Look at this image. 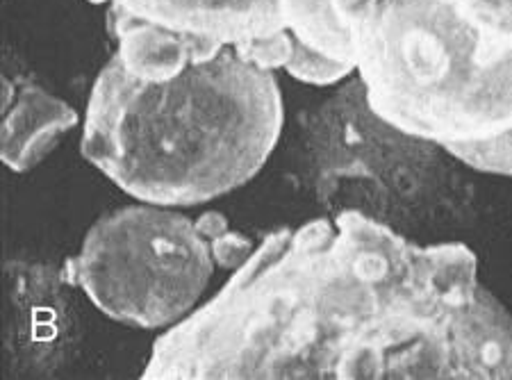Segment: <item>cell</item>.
Segmentation results:
<instances>
[{
    "label": "cell",
    "instance_id": "6da1fadb",
    "mask_svg": "<svg viewBox=\"0 0 512 380\" xmlns=\"http://www.w3.org/2000/svg\"><path fill=\"white\" fill-rule=\"evenodd\" d=\"M142 378L512 380V315L465 244L344 208L264 237L155 340Z\"/></svg>",
    "mask_w": 512,
    "mask_h": 380
},
{
    "label": "cell",
    "instance_id": "7a4b0ae2",
    "mask_svg": "<svg viewBox=\"0 0 512 380\" xmlns=\"http://www.w3.org/2000/svg\"><path fill=\"white\" fill-rule=\"evenodd\" d=\"M283 126L274 71L214 39L158 76H135L112 53L89 92L80 151L135 201L192 208L258 176Z\"/></svg>",
    "mask_w": 512,
    "mask_h": 380
},
{
    "label": "cell",
    "instance_id": "3957f363",
    "mask_svg": "<svg viewBox=\"0 0 512 380\" xmlns=\"http://www.w3.org/2000/svg\"><path fill=\"white\" fill-rule=\"evenodd\" d=\"M355 73L369 110L435 146L512 128V55L487 62L447 0H378L355 28Z\"/></svg>",
    "mask_w": 512,
    "mask_h": 380
},
{
    "label": "cell",
    "instance_id": "277c9868",
    "mask_svg": "<svg viewBox=\"0 0 512 380\" xmlns=\"http://www.w3.org/2000/svg\"><path fill=\"white\" fill-rule=\"evenodd\" d=\"M214 267L198 221L144 203L98 219L69 262V278L117 324L169 330L196 310Z\"/></svg>",
    "mask_w": 512,
    "mask_h": 380
},
{
    "label": "cell",
    "instance_id": "5b68a950",
    "mask_svg": "<svg viewBox=\"0 0 512 380\" xmlns=\"http://www.w3.org/2000/svg\"><path fill=\"white\" fill-rule=\"evenodd\" d=\"M121 7L160 26L224 39L228 44L283 32L278 0H92Z\"/></svg>",
    "mask_w": 512,
    "mask_h": 380
},
{
    "label": "cell",
    "instance_id": "8992f818",
    "mask_svg": "<svg viewBox=\"0 0 512 380\" xmlns=\"http://www.w3.org/2000/svg\"><path fill=\"white\" fill-rule=\"evenodd\" d=\"M78 126V114L62 98L32 80L5 78L3 162L26 173L53 151L66 132Z\"/></svg>",
    "mask_w": 512,
    "mask_h": 380
},
{
    "label": "cell",
    "instance_id": "52a82bcc",
    "mask_svg": "<svg viewBox=\"0 0 512 380\" xmlns=\"http://www.w3.org/2000/svg\"><path fill=\"white\" fill-rule=\"evenodd\" d=\"M378 0H278L289 35L333 60L355 64V28Z\"/></svg>",
    "mask_w": 512,
    "mask_h": 380
},
{
    "label": "cell",
    "instance_id": "ba28073f",
    "mask_svg": "<svg viewBox=\"0 0 512 380\" xmlns=\"http://www.w3.org/2000/svg\"><path fill=\"white\" fill-rule=\"evenodd\" d=\"M462 21L481 37L487 62L512 55V0H447Z\"/></svg>",
    "mask_w": 512,
    "mask_h": 380
},
{
    "label": "cell",
    "instance_id": "9c48e42d",
    "mask_svg": "<svg viewBox=\"0 0 512 380\" xmlns=\"http://www.w3.org/2000/svg\"><path fill=\"white\" fill-rule=\"evenodd\" d=\"M283 69L294 80L305 82V85L330 87L337 85V82L349 80L355 73V64L333 60V57L317 53L315 48L303 44L301 39L292 37V55H289Z\"/></svg>",
    "mask_w": 512,
    "mask_h": 380
},
{
    "label": "cell",
    "instance_id": "30bf717a",
    "mask_svg": "<svg viewBox=\"0 0 512 380\" xmlns=\"http://www.w3.org/2000/svg\"><path fill=\"white\" fill-rule=\"evenodd\" d=\"M440 148L462 167L490 173V176L512 178V128L499 137L485 139V142L449 144Z\"/></svg>",
    "mask_w": 512,
    "mask_h": 380
},
{
    "label": "cell",
    "instance_id": "8fae6325",
    "mask_svg": "<svg viewBox=\"0 0 512 380\" xmlns=\"http://www.w3.org/2000/svg\"><path fill=\"white\" fill-rule=\"evenodd\" d=\"M237 53L264 71H278L287 64L289 55H292V35L287 30L276 32L269 37H255L235 41Z\"/></svg>",
    "mask_w": 512,
    "mask_h": 380
},
{
    "label": "cell",
    "instance_id": "7c38bea8",
    "mask_svg": "<svg viewBox=\"0 0 512 380\" xmlns=\"http://www.w3.org/2000/svg\"><path fill=\"white\" fill-rule=\"evenodd\" d=\"M253 242L237 233H230L226 230L224 235H219L217 239H212V253L217 264H221L224 269H237L249 255L253 253Z\"/></svg>",
    "mask_w": 512,
    "mask_h": 380
}]
</instances>
